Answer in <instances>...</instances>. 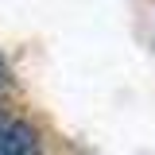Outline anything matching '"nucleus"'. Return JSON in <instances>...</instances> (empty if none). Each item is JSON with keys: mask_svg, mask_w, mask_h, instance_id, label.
I'll return each mask as SVG.
<instances>
[{"mask_svg": "<svg viewBox=\"0 0 155 155\" xmlns=\"http://www.w3.org/2000/svg\"><path fill=\"white\" fill-rule=\"evenodd\" d=\"M0 155H43L39 147V132L27 120H12L0 128Z\"/></svg>", "mask_w": 155, "mask_h": 155, "instance_id": "obj_1", "label": "nucleus"}, {"mask_svg": "<svg viewBox=\"0 0 155 155\" xmlns=\"http://www.w3.org/2000/svg\"><path fill=\"white\" fill-rule=\"evenodd\" d=\"M0 128H4V109H0Z\"/></svg>", "mask_w": 155, "mask_h": 155, "instance_id": "obj_2", "label": "nucleus"}]
</instances>
